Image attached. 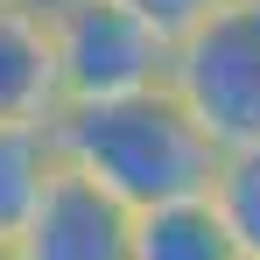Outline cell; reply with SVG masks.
<instances>
[{
    "instance_id": "obj_1",
    "label": "cell",
    "mask_w": 260,
    "mask_h": 260,
    "mask_svg": "<svg viewBox=\"0 0 260 260\" xmlns=\"http://www.w3.org/2000/svg\"><path fill=\"white\" fill-rule=\"evenodd\" d=\"M49 134H56V162L99 183L106 197H120L127 211L204 197L218 176V141L190 120V106L169 85L106 106H63Z\"/></svg>"
},
{
    "instance_id": "obj_4",
    "label": "cell",
    "mask_w": 260,
    "mask_h": 260,
    "mask_svg": "<svg viewBox=\"0 0 260 260\" xmlns=\"http://www.w3.org/2000/svg\"><path fill=\"white\" fill-rule=\"evenodd\" d=\"M7 253L14 260H134V211L56 162L43 204L28 211Z\"/></svg>"
},
{
    "instance_id": "obj_3",
    "label": "cell",
    "mask_w": 260,
    "mask_h": 260,
    "mask_svg": "<svg viewBox=\"0 0 260 260\" xmlns=\"http://www.w3.org/2000/svg\"><path fill=\"white\" fill-rule=\"evenodd\" d=\"M169 91L218 148L260 141V0H225L197 36L169 49Z\"/></svg>"
},
{
    "instance_id": "obj_7",
    "label": "cell",
    "mask_w": 260,
    "mask_h": 260,
    "mask_svg": "<svg viewBox=\"0 0 260 260\" xmlns=\"http://www.w3.org/2000/svg\"><path fill=\"white\" fill-rule=\"evenodd\" d=\"M49 176H56V134L0 120V246H14V232L43 204Z\"/></svg>"
},
{
    "instance_id": "obj_6",
    "label": "cell",
    "mask_w": 260,
    "mask_h": 260,
    "mask_svg": "<svg viewBox=\"0 0 260 260\" xmlns=\"http://www.w3.org/2000/svg\"><path fill=\"white\" fill-rule=\"evenodd\" d=\"M134 260H239L211 197H176L155 211H134Z\"/></svg>"
},
{
    "instance_id": "obj_2",
    "label": "cell",
    "mask_w": 260,
    "mask_h": 260,
    "mask_svg": "<svg viewBox=\"0 0 260 260\" xmlns=\"http://www.w3.org/2000/svg\"><path fill=\"white\" fill-rule=\"evenodd\" d=\"M56 56V99L63 106H106L134 91L169 85V43L148 36L113 0H36Z\"/></svg>"
},
{
    "instance_id": "obj_11",
    "label": "cell",
    "mask_w": 260,
    "mask_h": 260,
    "mask_svg": "<svg viewBox=\"0 0 260 260\" xmlns=\"http://www.w3.org/2000/svg\"><path fill=\"white\" fill-rule=\"evenodd\" d=\"M0 7H14V0H0Z\"/></svg>"
},
{
    "instance_id": "obj_8",
    "label": "cell",
    "mask_w": 260,
    "mask_h": 260,
    "mask_svg": "<svg viewBox=\"0 0 260 260\" xmlns=\"http://www.w3.org/2000/svg\"><path fill=\"white\" fill-rule=\"evenodd\" d=\"M204 197L225 218L239 260H260V141L253 148H218V176H211Z\"/></svg>"
},
{
    "instance_id": "obj_5",
    "label": "cell",
    "mask_w": 260,
    "mask_h": 260,
    "mask_svg": "<svg viewBox=\"0 0 260 260\" xmlns=\"http://www.w3.org/2000/svg\"><path fill=\"white\" fill-rule=\"evenodd\" d=\"M63 113L56 99V56H49V28L36 0L0 7V120L14 127H49Z\"/></svg>"
},
{
    "instance_id": "obj_10",
    "label": "cell",
    "mask_w": 260,
    "mask_h": 260,
    "mask_svg": "<svg viewBox=\"0 0 260 260\" xmlns=\"http://www.w3.org/2000/svg\"><path fill=\"white\" fill-rule=\"evenodd\" d=\"M0 260H14V253H7V246H0Z\"/></svg>"
},
{
    "instance_id": "obj_9",
    "label": "cell",
    "mask_w": 260,
    "mask_h": 260,
    "mask_svg": "<svg viewBox=\"0 0 260 260\" xmlns=\"http://www.w3.org/2000/svg\"><path fill=\"white\" fill-rule=\"evenodd\" d=\"M113 7H127V14L148 28V36H162V43L176 49L183 36H197V28L211 21L225 0H113Z\"/></svg>"
}]
</instances>
